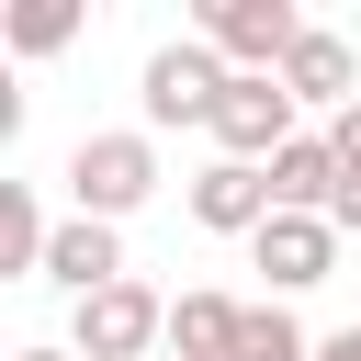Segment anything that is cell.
I'll list each match as a JSON object with an SVG mask.
<instances>
[{"label":"cell","mask_w":361,"mask_h":361,"mask_svg":"<svg viewBox=\"0 0 361 361\" xmlns=\"http://www.w3.org/2000/svg\"><path fill=\"white\" fill-rule=\"evenodd\" d=\"M248 350V305L237 293H180L169 305V361H237Z\"/></svg>","instance_id":"9c48e42d"},{"label":"cell","mask_w":361,"mask_h":361,"mask_svg":"<svg viewBox=\"0 0 361 361\" xmlns=\"http://www.w3.org/2000/svg\"><path fill=\"white\" fill-rule=\"evenodd\" d=\"M248 259L271 271V293H305V282H327V259H338V226H327V214H271V226L248 237Z\"/></svg>","instance_id":"52a82bcc"},{"label":"cell","mask_w":361,"mask_h":361,"mask_svg":"<svg viewBox=\"0 0 361 361\" xmlns=\"http://www.w3.org/2000/svg\"><path fill=\"white\" fill-rule=\"evenodd\" d=\"M237 361H316V338H305L282 305H248V350H237Z\"/></svg>","instance_id":"5bb4252c"},{"label":"cell","mask_w":361,"mask_h":361,"mask_svg":"<svg viewBox=\"0 0 361 361\" xmlns=\"http://www.w3.org/2000/svg\"><path fill=\"white\" fill-rule=\"evenodd\" d=\"M327 147H338V180H361V102H350V113H327Z\"/></svg>","instance_id":"9a60e30c"},{"label":"cell","mask_w":361,"mask_h":361,"mask_svg":"<svg viewBox=\"0 0 361 361\" xmlns=\"http://www.w3.org/2000/svg\"><path fill=\"white\" fill-rule=\"evenodd\" d=\"M350 79H361V68H350V45H338L327 23H305V45L282 56V90H293V102H327V113H350V102H361Z\"/></svg>","instance_id":"30bf717a"},{"label":"cell","mask_w":361,"mask_h":361,"mask_svg":"<svg viewBox=\"0 0 361 361\" xmlns=\"http://www.w3.org/2000/svg\"><path fill=\"white\" fill-rule=\"evenodd\" d=\"M147 192H158V147H147V135H79V147H68V203H79V214L124 226Z\"/></svg>","instance_id":"7a4b0ae2"},{"label":"cell","mask_w":361,"mask_h":361,"mask_svg":"<svg viewBox=\"0 0 361 361\" xmlns=\"http://www.w3.org/2000/svg\"><path fill=\"white\" fill-rule=\"evenodd\" d=\"M271 203H282V214H327V203H338V147H327V135H293V147L271 158Z\"/></svg>","instance_id":"8fae6325"},{"label":"cell","mask_w":361,"mask_h":361,"mask_svg":"<svg viewBox=\"0 0 361 361\" xmlns=\"http://www.w3.org/2000/svg\"><path fill=\"white\" fill-rule=\"evenodd\" d=\"M293 113H305V102H293V90H282V79H237V90H226V102H214V124H203V135H214V147H226V158H248V169H271V158H282V147H293V135H305V124H293Z\"/></svg>","instance_id":"5b68a950"},{"label":"cell","mask_w":361,"mask_h":361,"mask_svg":"<svg viewBox=\"0 0 361 361\" xmlns=\"http://www.w3.org/2000/svg\"><path fill=\"white\" fill-rule=\"evenodd\" d=\"M68 34H79V0H23V11H11V45H23V56H56Z\"/></svg>","instance_id":"4fadbf2b"},{"label":"cell","mask_w":361,"mask_h":361,"mask_svg":"<svg viewBox=\"0 0 361 361\" xmlns=\"http://www.w3.org/2000/svg\"><path fill=\"white\" fill-rule=\"evenodd\" d=\"M327 226H338V237H361V180H338V203H327Z\"/></svg>","instance_id":"2e32d148"},{"label":"cell","mask_w":361,"mask_h":361,"mask_svg":"<svg viewBox=\"0 0 361 361\" xmlns=\"http://www.w3.org/2000/svg\"><path fill=\"white\" fill-rule=\"evenodd\" d=\"M158 338H169V305H158L135 271H124L113 293H90V305H79V327H68V350H79V361H147Z\"/></svg>","instance_id":"277c9868"},{"label":"cell","mask_w":361,"mask_h":361,"mask_svg":"<svg viewBox=\"0 0 361 361\" xmlns=\"http://www.w3.org/2000/svg\"><path fill=\"white\" fill-rule=\"evenodd\" d=\"M316 361H361V327H338V338H316Z\"/></svg>","instance_id":"e0dca14e"},{"label":"cell","mask_w":361,"mask_h":361,"mask_svg":"<svg viewBox=\"0 0 361 361\" xmlns=\"http://www.w3.org/2000/svg\"><path fill=\"white\" fill-rule=\"evenodd\" d=\"M11 361H79V350H11Z\"/></svg>","instance_id":"ac0fdd59"},{"label":"cell","mask_w":361,"mask_h":361,"mask_svg":"<svg viewBox=\"0 0 361 361\" xmlns=\"http://www.w3.org/2000/svg\"><path fill=\"white\" fill-rule=\"evenodd\" d=\"M282 203H271V169H248V158H214L203 180H192V226H214V237H259Z\"/></svg>","instance_id":"8992f818"},{"label":"cell","mask_w":361,"mask_h":361,"mask_svg":"<svg viewBox=\"0 0 361 361\" xmlns=\"http://www.w3.org/2000/svg\"><path fill=\"white\" fill-rule=\"evenodd\" d=\"M237 79H282V56L305 45V11L293 0H203V23H192Z\"/></svg>","instance_id":"6da1fadb"},{"label":"cell","mask_w":361,"mask_h":361,"mask_svg":"<svg viewBox=\"0 0 361 361\" xmlns=\"http://www.w3.org/2000/svg\"><path fill=\"white\" fill-rule=\"evenodd\" d=\"M45 282H68L79 305H90V293H113V282H124V237H113L102 214H68V226H56V248H45Z\"/></svg>","instance_id":"ba28073f"},{"label":"cell","mask_w":361,"mask_h":361,"mask_svg":"<svg viewBox=\"0 0 361 361\" xmlns=\"http://www.w3.org/2000/svg\"><path fill=\"white\" fill-rule=\"evenodd\" d=\"M45 248H56V226H45V203H34L23 180H0V271L23 282V271H45Z\"/></svg>","instance_id":"7c38bea8"},{"label":"cell","mask_w":361,"mask_h":361,"mask_svg":"<svg viewBox=\"0 0 361 361\" xmlns=\"http://www.w3.org/2000/svg\"><path fill=\"white\" fill-rule=\"evenodd\" d=\"M135 90H147V124H214V102L237 90V68H226L203 34H180V45H158V56H147V79H135Z\"/></svg>","instance_id":"3957f363"}]
</instances>
